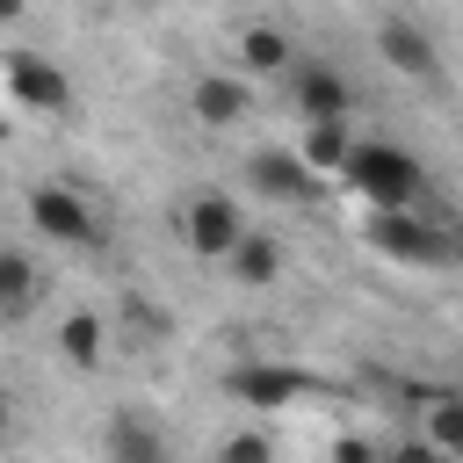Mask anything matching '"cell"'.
<instances>
[{"mask_svg": "<svg viewBox=\"0 0 463 463\" xmlns=\"http://www.w3.org/2000/svg\"><path fill=\"white\" fill-rule=\"evenodd\" d=\"M188 116H195L203 130L246 123V116H253V80H246V72H203V80L188 87Z\"/></svg>", "mask_w": 463, "mask_h": 463, "instance_id": "cell-9", "label": "cell"}, {"mask_svg": "<svg viewBox=\"0 0 463 463\" xmlns=\"http://www.w3.org/2000/svg\"><path fill=\"white\" fill-rule=\"evenodd\" d=\"M36 289H43L36 260H29L22 246H0V318H22V311H36Z\"/></svg>", "mask_w": 463, "mask_h": 463, "instance_id": "cell-15", "label": "cell"}, {"mask_svg": "<svg viewBox=\"0 0 463 463\" xmlns=\"http://www.w3.org/2000/svg\"><path fill=\"white\" fill-rule=\"evenodd\" d=\"M7 101L14 109H29V116H65L72 109V80L43 58V51H7Z\"/></svg>", "mask_w": 463, "mask_h": 463, "instance_id": "cell-5", "label": "cell"}, {"mask_svg": "<svg viewBox=\"0 0 463 463\" xmlns=\"http://www.w3.org/2000/svg\"><path fill=\"white\" fill-rule=\"evenodd\" d=\"M7 405H14V398H7V391H0V434H7V420H14V412H7Z\"/></svg>", "mask_w": 463, "mask_h": 463, "instance_id": "cell-20", "label": "cell"}, {"mask_svg": "<svg viewBox=\"0 0 463 463\" xmlns=\"http://www.w3.org/2000/svg\"><path fill=\"white\" fill-rule=\"evenodd\" d=\"M289 109H297V123H340V116H354V87H347V72L304 58V65H289Z\"/></svg>", "mask_w": 463, "mask_h": 463, "instance_id": "cell-7", "label": "cell"}, {"mask_svg": "<svg viewBox=\"0 0 463 463\" xmlns=\"http://www.w3.org/2000/svg\"><path fill=\"white\" fill-rule=\"evenodd\" d=\"M246 181H253V195H268V203H311V195H318V174H311L297 152H253V159H246Z\"/></svg>", "mask_w": 463, "mask_h": 463, "instance_id": "cell-10", "label": "cell"}, {"mask_svg": "<svg viewBox=\"0 0 463 463\" xmlns=\"http://www.w3.org/2000/svg\"><path fill=\"white\" fill-rule=\"evenodd\" d=\"M217 456H224V463H268V456H275V441H268V434H224V441H217Z\"/></svg>", "mask_w": 463, "mask_h": 463, "instance_id": "cell-17", "label": "cell"}, {"mask_svg": "<svg viewBox=\"0 0 463 463\" xmlns=\"http://www.w3.org/2000/svg\"><path fill=\"white\" fill-rule=\"evenodd\" d=\"M289 58H297V43H289V29H275V22H246L239 43H232V65H239L246 80H275V72H289Z\"/></svg>", "mask_w": 463, "mask_h": 463, "instance_id": "cell-12", "label": "cell"}, {"mask_svg": "<svg viewBox=\"0 0 463 463\" xmlns=\"http://www.w3.org/2000/svg\"><path fill=\"white\" fill-rule=\"evenodd\" d=\"M340 181L362 188L369 203H420V195H427V166H420V152L383 145V137H369V145L354 137L347 159H340Z\"/></svg>", "mask_w": 463, "mask_h": 463, "instance_id": "cell-2", "label": "cell"}, {"mask_svg": "<svg viewBox=\"0 0 463 463\" xmlns=\"http://www.w3.org/2000/svg\"><path fill=\"white\" fill-rule=\"evenodd\" d=\"M224 391H232V405L282 412V405H297V398L311 391V376H304L297 362H239V369H224Z\"/></svg>", "mask_w": 463, "mask_h": 463, "instance_id": "cell-6", "label": "cell"}, {"mask_svg": "<svg viewBox=\"0 0 463 463\" xmlns=\"http://www.w3.org/2000/svg\"><path fill=\"white\" fill-rule=\"evenodd\" d=\"M376 58H383L391 72H405V80H434V72H441V43H434V29L412 22V14H383V22H376Z\"/></svg>", "mask_w": 463, "mask_h": 463, "instance_id": "cell-8", "label": "cell"}, {"mask_svg": "<svg viewBox=\"0 0 463 463\" xmlns=\"http://www.w3.org/2000/svg\"><path fill=\"white\" fill-rule=\"evenodd\" d=\"M29 224H36L51 246H94V239H101L94 203H87L80 188H65V181H36V188H29Z\"/></svg>", "mask_w": 463, "mask_h": 463, "instance_id": "cell-3", "label": "cell"}, {"mask_svg": "<svg viewBox=\"0 0 463 463\" xmlns=\"http://www.w3.org/2000/svg\"><path fill=\"white\" fill-rule=\"evenodd\" d=\"M333 456H340V463H369V456H376V441H333Z\"/></svg>", "mask_w": 463, "mask_h": 463, "instance_id": "cell-18", "label": "cell"}, {"mask_svg": "<svg viewBox=\"0 0 463 463\" xmlns=\"http://www.w3.org/2000/svg\"><path fill=\"white\" fill-rule=\"evenodd\" d=\"M109 456H116V463H159L166 441H159L152 427H137V420H116V427H109Z\"/></svg>", "mask_w": 463, "mask_h": 463, "instance_id": "cell-16", "label": "cell"}, {"mask_svg": "<svg viewBox=\"0 0 463 463\" xmlns=\"http://www.w3.org/2000/svg\"><path fill=\"white\" fill-rule=\"evenodd\" d=\"M347 145H354L347 116H340V123H304V137H297V159H304L318 181H333V174H340V159H347Z\"/></svg>", "mask_w": 463, "mask_h": 463, "instance_id": "cell-14", "label": "cell"}, {"mask_svg": "<svg viewBox=\"0 0 463 463\" xmlns=\"http://www.w3.org/2000/svg\"><path fill=\"white\" fill-rule=\"evenodd\" d=\"M362 232H369V246H376L383 260H398V268H449V260H456V239H449L420 203H376V217H369Z\"/></svg>", "mask_w": 463, "mask_h": 463, "instance_id": "cell-1", "label": "cell"}, {"mask_svg": "<svg viewBox=\"0 0 463 463\" xmlns=\"http://www.w3.org/2000/svg\"><path fill=\"white\" fill-rule=\"evenodd\" d=\"M282 260H289L282 239H275V232H253V224H239V239L224 246V268H232L239 289H268V282L282 275Z\"/></svg>", "mask_w": 463, "mask_h": 463, "instance_id": "cell-11", "label": "cell"}, {"mask_svg": "<svg viewBox=\"0 0 463 463\" xmlns=\"http://www.w3.org/2000/svg\"><path fill=\"white\" fill-rule=\"evenodd\" d=\"M239 224H246V210H239L224 188H195V195L174 210V232L188 239L195 260H224V246L239 239Z\"/></svg>", "mask_w": 463, "mask_h": 463, "instance_id": "cell-4", "label": "cell"}, {"mask_svg": "<svg viewBox=\"0 0 463 463\" xmlns=\"http://www.w3.org/2000/svg\"><path fill=\"white\" fill-rule=\"evenodd\" d=\"M58 354H65L72 369H101V354H109V318H101V311H65V318H58Z\"/></svg>", "mask_w": 463, "mask_h": 463, "instance_id": "cell-13", "label": "cell"}, {"mask_svg": "<svg viewBox=\"0 0 463 463\" xmlns=\"http://www.w3.org/2000/svg\"><path fill=\"white\" fill-rule=\"evenodd\" d=\"M29 14V0H0V22H22Z\"/></svg>", "mask_w": 463, "mask_h": 463, "instance_id": "cell-19", "label": "cell"}]
</instances>
